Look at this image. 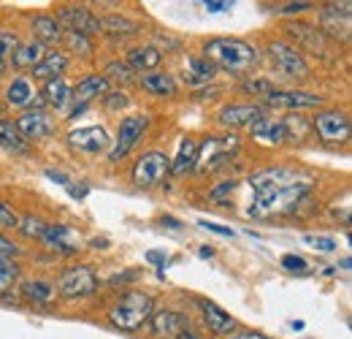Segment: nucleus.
<instances>
[{
  "mask_svg": "<svg viewBox=\"0 0 352 339\" xmlns=\"http://www.w3.org/2000/svg\"><path fill=\"white\" fill-rule=\"evenodd\" d=\"M106 71H109V76H114V79H122V82H133V71L128 68V65H125V63H111V65H109ZM109 76H106V79H109Z\"/></svg>",
  "mask_w": 352,
  "mask_h": 339,
  "instance_id": "obj_40",
  "label": "nucleus"
},
{
  "mask_svg": "<svg viewBox=\"0 0 352 339\" xmlns=\"http://www.w3.org/2000/svg\"><path fill=\"white\" fill-rule=\"evenodd\" d=\"M198 309H201L204 323H206V329H209L212 334H217V337H228L230 331H236V320H233L222 307H217L214 301L201 298V301H198Z\"/></svg>",
  "mask_w": 352,
  "mask_h": 339,
  "instance_id": "obj_15",
  "label": "nucleus"
},
{
  "mask_svg": "<svg viewBox=\"0 0 352 339\" xmlns=\"http://www.w3.org/2000/svg\"><path fill=\"white\" fill-rule=\"evenodd\" d=\"M252 136H255V141H261V144H268V147H276V144H282L285 141V127L279 120H271V117H258L252 125Z\"/></svg>",
  "mask_w": 352,
  "mask_h": 339,
  "instance_id": "obj_20",
  "label": "nucleus"
},
{
  "mask_svg": "<svg viewBox=\"0 0 352 339\" xmlns=\"http://www.w3.org/2000/svg\"><path fill=\"white\" fill-rule=\"evenodd\" d=\"M65 68H68V54L65 52H46L44 60L33 68V74H36V79L52 82V79H60V74Z\"/></svg>",
  "mask_w": 352,
  "mask_h": 339,
  "instance_id": "obj_21",
  "label": "nucleus"
},
{
  "mask_svg": "<svg viewBox=\"0 0 352 339\" xmlns=\"http://www.w3.org/2000/svg\"><path fill=\"white\" fill-rule=\"evenodd\" d=\"M149 125V120L146 117H141V114H131V117H125L120 127H117V144L111 147V152H109V161H122L128 152H131L133 147L141 141V136H144V130Z\"/></svg>",
  "mask_w": 352,
  "mask_h": 339,
  "instance_id": "obj_8",
  "label": "nucleus"
},
{
  "mask_svg": "<svg viewBox=\"0 0 352 339\" xmlns=\"http://www.w3.org/2000/svg\"><path fill=\"white\" fill-rule=\"evenodd\" d=\"M268 60L274 65V71L285 79H307L309 65L304 60V54L285 41H274L268 46Z\"/></svg>",
  "mask_w": 352,
  "mask_h": 339,
  "instance_id": "obj_4",
  "label": "nucleus"
},
{
  "mask_svg": "<svg viewBox=\"0 0 352 339\" xmlns=\"http://www.w3.org/2000/svg\"><path fill=\"white\" fill-rule=\"evenodd\" d=\"M236 185H239V182H233V179H230V182H225V185H220V187H214V190H212V198L220 204L222 196H225V193H233V190H236Z\"/></svg>",
  "mask_w": 352,
  "mask_h": 339,
  "instance_id": "obj_42",
  "label": "nucleus"
},
{
  "mask_svg": "<svg viewBox=\"0 0 352 339\" xmlns=\"http://www.w3.org/2000/svg\"><path fill=\"white\" fill-rule=\"evenodd\" d=\"M160 60H163V54H160L157 46H138V49H131L125 65L135 68V71H152V68L160 65Z\"/></svg>",
  "mask_w": 352,
  "mask_h": 339,
  "instance_id": "obj_23",
  "label": "nucleus"
},
{
  "mask_svg": "<svg viewBox=\"0 0 352 339\" xmlns=\"http://www.w3.org/2000/svg\"><path fill=\"white\" fill-rule=\"evenodd\" d=\"M106 92H111V85H109V79L106 76H85L76 90L71 92V98L76 101V106H87L92 98H100V95H106Z\"/></svg>",
  "mask_w": 352,
  "mask_h": 339,
  "instance_id": "obj_19",
  "label": "nucleus"
},
{
  "mask_svg": "<svg viewBox=\"0 0 352 339\" xmlns=\"http://www.w3.org/2000/svg\"><path fill=\"white\" fill-rule=\"evenodd\" d=\"M301 242L309 245L311 250H320V253H333V250L339 247V242H336L333 236H317V234H304Z\"/></svg>",
  "mask_w": 352,
  "mask_h": 339,
  "instance_id": "obj_36",
  "label": "nucleus"
},
{
  "mask_svg": "<svg viewBox=\"0 0 352 339\" xmlns=\"http://www.w3.org/2000/svg\"><path fill=\"white\" fill-rule=\"evenodd\" d=\"M65 36H68V43H71V46H82V52H89V41L82 33H65Z\"/></svg>",
  "mask_w": 352,
  "mask_h": 339,
  "instance_id": "obj_44",
  "label": "nucleus"
},
{
  "mask_svg": "<svg viewBox=\"0 0 352 339\" xmlns=\"http://www.w3.org/2000/svg\"><path fill=\"white\" fill-rule=\"evenodd\" d=\"M239 150V138L230 133V136H222V138H206L204 141V152L198 150V163L204 171H214L220 169L222 163H228L233 158V152Z\"/></svg>",
  "mask_w": 352,
  "mask_h": 339,
  "instance_id": "obj_7",
  "label": "nucleus"
},
{
  "mask_svg": "<svg viewBox=\"0 0 352 339\" xmlns=\"http://www.w3.org/2000/svg\"><path fill=\"white\" fill-rule=\"evenodd\" d=\"M44 101L49 103V106H54V109H63V106L71 101V87L65 85L63 79H52V82H46Z\"/></svg>",
  "mask_w": 352,
  "mask_h": 339,
  "instance_id": "obj_29",
  "label": "nucleus"
},
{
  "mask_svg": "<svg viewBox=\"0 0 352 339\" xmlns=\"http://www.w3.org/2000/svg\"><path fill=\"white\" fill-rule=\"evenodd\" d=\"M22 294H25V298H28V301L44 304V301H49V298H52L54 288H52L49 282H44V280H33V282H25V285H22Z\"/></svg>",
  "mask_w": 352,
  "mask_h": 339,
  "instance_id": "obj_32",
  "label": "nucleus"
},
{
  "mask_svg": "<svg viewBox=\"0 0 352 339\" xmlns=\"http://www.w3.org/2000/svg\"><path fill=\"white\" fill-rule=\"evenodd\" d=\"M144 258H146V260H149L152 266H166V260H168V255H166V253H157V250H149V253L144 255Z\"/></svg>",
  "mask_w": 352,
  "mask_h": 339,
  "instance_id": "obj_45",
  "label": "nucleus"
},
{
  "mask_svg": "<svg viewBox=\"0 0 352 339\" xmlns=\"http://www.w3.org/2000/svg\"><path fill=\"white\" fill-rule=\"evenodd\" d=\"M0 147L8 150V152H19V155H28L30 152L28 141L19 136L14 120H3V117H0Z\"/></svg>",
  "mask_w": 352,
  "mask_h": 339,
  "instance_id": "obj_25",
  "label": "nucleus"
},
{
  "mask_svg": "<svg viewBox=\"0 0 352 339\" xmlns=\"http://www.w3.org/2000/svg\"><path fill=\"white\" fill-rule=\"evenodd\" d=\"M168 171H171V161L163 152L152 150V152H144L135 161V166H133V182L138 187H155V185H160L166 179Z\"/></svg>",
  "mask_w": 352,
  "mask_h": 339,
  "instance_id": "obj_6",
  "label": "nucleus"
},
{
  "mask_svg": "<svg viewBox=\"0 0 352 339\" xmlns=\"http://www.w3.org/2000/svg\"><path fill=\"white\" fill-rule=\"evenodd\" d=\"M71 234H74V231H71L68 225H63V223H46L44 234H41V242H44L46 247L57 250V253H76L79 245H71V242H68Z\"/></svg>",
  "mask_w": 352,
  "mask_h": 339,
  "instance_id": "obj_18",
  "label": "nucleus"
},
{
  "mask_svg": "<svg viewBox=\"0 0 352 339\" xmlns=\"http://www.w3.org/2000/svg\"><path fill=\"white\" fill-rule=\"evenodd\" d=\"M6 101L11 106H28V103H36V90L33 85L25 79V76H16L11 85L6 87Z\"/></svg>",
  "mask_w": 352,
  "mask_h": 339,
  "instance_id": "obj_28",
  "label": "nucleus"
},
{
  "mask_svg": "<svg viewBox=\"0 0 352 339\" xmlns=\"http://www.w3.org/2000/svg\"><path fill=\"white\" fill-rule=\"evenodd\" d=\"M54 19H57L60 28H65L68 33H82V36H87V33H103L100 19H98L89 8H85V6H65V8L57 11Z\"/></svg>",
  "mask_w": 352,
  "mask_h": 339,
  "instance_id": "obj_10",
  "label": "nucleus"
},
{
  "mask_svg": "<svg viewBox=\"0 0 352 339\" xmlns=\"http://www.w3.org/2000/svg\"><path fill=\"white\" fill-rule=\"evenodd\" d=\"M44 46L38 41L33 43H22V46H16L14 49V54H11V63H14V68H36L41 60H44Z\"/></svg>",
  "mask_w": 352,
  "mask_h": 339,
  "instance_id": "obj_26",
  "label": "nucleus"
},
{
  "mask_svg": "<svg viewBox=\"0 0 352 339\" xmlns=\"http://www.w3.org/2000/svg\"><path fill=\"white\" fill-rule=\"evenodd\" d=\"M0 114H3V103H0Z\"/></svg>",
  "mask_w": 352,
  "mask_h": 339,
  "instance_id": "obj_55",
  "label": "nucleus"
},
{
  "mask_svg": "<svg viewBox=\"0 0 352 339\" xmlns=\"http://www.w3.org/2000/svg\"><path fill=\"white\" fill-rule=\"evenodd\" d=\"M33 36L38 39L41 46H44V43H57L63 39V28H60V22H57L54 17L38 14V17L33 19Z\"/></svg>",
  "mask_w": 352,
  "mask_h": 339,
  "instance_id": "obj_24",
  "label": "nucleus"
},
{
  "mask_svg": "<svg viewBox=\"0 0 352 339\" xmlns=\"http://www.w3.org/2000/svg\"><path fill=\"white\" fill-rule=\"evenodd\" d=\"M68 144H71V150H76V152L100 155L103 150H109V133L100 125L79 127V130H71V133H68Z\"/></svg>",
  "mask_w": 352,
  "mask_h": 339,
  "instance_id": "obj_12",
  "label": "nucleus"
},
{
  "mask_svg": "<svg viewBox=\"0 0 352 339\" xmlns=\"http://www.w3.org/2000/svg\"><path fill=\"white\" fill-rule=\"evenodd\" d=\"M187 65H190V71H192V79H198V82H209V79H214V74H217V68H214L206 57H192Z\"/></svg>",
  "mask_w": 352,
  "mask_h": 339,
  "instance_id": "obj_34",
  "label": "nucleus"
},
{
  "mask_svg": "<svg viewBox=\"0 0 352 339\" xmlns=\"http://www.w3.org/2000/svg\"><path fill=\"white\" fill-rule=\"evenodd\" d=\"M100 28L106 30V33H114V36H135L141 28L131 22V19H122V17H106V19H100Z\"/></svg>",
  "mask_w": 352,
  "mask_h": 339,
  "instance_id": "obj_31",
  "label": "nucleus"
},
{
  "mask_svg": "<svg viewBox=\"0 0 352 339\" xmlns=\"http://www.w3.org/2000/svg\"><path fill=\"white\" fill-rule=\"evenodd\" d=\"M16 228H19L25 236H30V239H41L46 223L38 220V217H19V225H16Z\"/></svg>",
  "mask_w": 352,
  "mask_h": 339,
  "instance_id": "obj_37",
  "label": "nucleus"
},
{
  "mask_svg": "<svg viewBox=\"0 0 352 339\" xmlns=\"http://www.w3.org/2000/svg\"><path fill=\"white\" fill-rule=\"evenodd\" d=\"M144 90H149L152 95H174L176 92V82L168 76V74H146L141 79Z\"/></svg>",
  "mask_w": 352,
  "mask_h": 339,
  "instance_id": "obj_30",
  "label": "nucleus"
},
{
  "mask_svg": "<svg viewBox=\"0 0 352 339\" xmlns=\"http://www.w3.org/2000/svg\"><path fill=\"white\" fill-rule=\"evenodd\" d=\"M155 312V298L144 291H131L109 309V320L120 331H138Z\"/></svg>",
  "mask_w": 352,
  "mask_h": 339,
  "instance_id": "obj_3",
  "label": "nucleus"
},
{
  "mask_svg": "<svg viewBox=\"0 0 352 339\" xmlns=\"http://www.w3.org/2000/svg\"><path fill=\"white\" fill-rule=\"evenodd\" d=\"M206 6V11H212V14H220V11H228L233 3H228V0H212V3H204Z\"/></svg>",
  "mask_w": 352,
  "mask_h": 339,
  "instance_id": "obj_46",
  "label": "nucleus"
},
{
  "mask_svg": "<svg viewBox=\"0 0 352 339\" xmlns=\"http://www.w3.org/2000/svg\"><path fill=\"white\" fill-rule=\"evenodd\" d=\"M198 141L195 138H184L182 141V147H179V155H176V161L171 163V171H174L176 176H182V174H187L190 169H195V163H198Z\"/></svg>",
  "mask_w": 352,
  "mask_h": 339,
  "instance_id": "obj_27",
  "label": "nucleus"
},
{
  "mask_svg": "<svg viewBox=\"0 0 352 339\" xmlns=\"http://www.w3.org/2000/svg\"><path fill=\"white\" fill-rule=\"evenodd\" d=\"M204 54L212 65H220L230 74H244L258 63V49L241 39H212L204 46Z\"/></svg>",
  "mask_w": 352,
  "mask_h": 339,
  "instance_id": "obj_2",
  "label": "nucleus"
},
{
  "mask_svg": "<svg viewBox=\"0 0 352 339\" xmlns=\"http://www.w3.org/2000/svg\"><path fill=\"white\" fill-rule=\"evenodd\" d=\"M14 125H16L19 136H22L25 141H38V138H46V136L52 133V127H54L52 125V120L46 117L44 112H38V109H36V112H25Z\"/></svg>",
  "mask_w": 352,
  "mask_h": 339,
  "instance_id": "obj_16",
  "label": "nucleus"
},
{
  "mask_svg": "<svg viewBox=\"0 0 352 339\" xmlns=\"http://www.w3.org/2000/svg\"><path fill=\"white\" fill-rule=\"evenodd\" d=\"M290 36L296 39L298 46H309L311 52H322V49H325V36L320 33V28L296 22V25H290ZM298 46H296V49H298Z\"/></svg>",
  "mask_w": 352,
  "mask_h": 339,
  "instance_id": "obj_22",
  "label": "nucleus"
},
{
  "mask_svg": "<svg viewBox=\"0 0 352 339\" xmlns=\"http://www.w3.org/2000/svg\"><path fill=\"white\" fill-rule=\"evenodd\" d=\"M201 225H204L206 231H214V234H220V236H233V231H230V228H225V225H217V223H206V220H201Z\"/></svg>",
  "mask_w": 352,
  "mask_h": 339,
  "instance_id": "obj_47",
  "label": "nucleus"
},
{
  "mask_svg": "<svg viewBox=\"0 0 352 339\" xmlns=\"http://www.w3.org/2000/svg\"><path fill=\"white\" fill-rule=\"evenodd\" d=\"M68 193H71L74 198H85L89 193V187L87 185H68Z\"/></svg>",
  "mask_w": 352,
  "mask_h": 339,
  "instance_id": "obj_51",
  "label": "nucleus"
},
{
  "mask_svg": "<svg viewBox=\"0 0 352 339\" xmlns=\"http://www.w3.org/2000/svg\"><path fill=\"white\" fill-rule=\"evenodd\" d=\"M19 225V214L14 212L6 201H0V228H16Z\"/></svg>",
  "mask_w": 352,
  "mask_h": 339,
  "instance_id": "obj_39",
  "label": "nucleus"
},
{
  "mask_svg": "<svg viewBox=\"0 0 352 339\" xmlns=\"http://www.w3.org/2000/svg\"><path fill=\"white\" fill-rule=\"evenodd\" d=\"M16 253H19V247L14 242H8L6 236H0V258H8V255H16Z\"/></svg>",
  "mask_w": 352,
  "mask_h": 339,
  "instance_id": "obj_43",
  "label": "nucleus"
},
{
  "mask_svg": "<svg viewBox=\"0 0 352 339\" xmlns=\"http://www.w3.org/2000/svg\"><path fill=\"white\" fill-rule=\"evenodd\" d=\"M198 255H201V258H212V255H214V250H212V247H204Z\"/></svg>",
  "mask_w": 352,
  "mask_h": 339,
  "instance_id": "obj_54",
  "label": "nucleus"
},
{
  "mask_svg": "<svg viewBox=\"0 0 352 339\" xmlns=\"http://www.w3.org/2000/svg\"><path fill=\"white\" fill-rule=\"evenodd\" d=\"M258 117H263V112L258 106H247V103H230L220 112V123L225 127L252 125Z\"/></svg>",
  "mask_w": 352,
  "mask_h": 339,
  "instance_id": "obj_17",
  "label": "nucleus"
},
{
  "mask_svg": "<svg viewBox=\"0 0 352 339\" xmlns=\"http://www.w3.org/2000/svg\"><path fill=\"white\" fill-rule=\"evenodd\" d=\"M307 8H311V3H287L282 11L285 14H298V11H307Z\"/></svg>",
  "mask_w": 352,
  "mask_h": 339,
  "instance_id": "obj_49",
  "label": "nucleus"
},
{
  "mask_svg": "<svg viewBox=\"0 0 352 339\" xmlns=\"http://www.w3.org/2000/svg\"><path fill=\"white\" fill-rule=\"evenodd\" d=\"M176 339H204V337H201V334H195V331H190V329H184Z\"/></svg>",
  "mask_w": 352,
  "mask_h": 339,
  "instance_id": "obj_53",
  "label": "nucleus"
},
{
  "mask_svg": "<svg viewBox=\"0 0 352 339\" xmlns=\"http://www.w3.org/2000/svg\"><path fill=\"white\" fill-rule=\"evenodd\" d=\"M16 46H19L16 33H11V30H0V74L8 68L11 54H14V49H16Z\"/></svg>",
  "mask_w": 352,
  "mask_h": 339,
  "instance_id": "obj_33",
  "label": "nucleus"
},
{
  "mask_svg": "<svg viewBox=\"0 0 352 339\" xmlns=\"http://www.w3.org/2000/svg\"><path fill=\"white\" fill-rule=\"evenodd\" d=\"M57 294L63 298H87L98 294V274L89 266H71L57 280Z\"/></svg>",
  "mask_w": 352,
  "mask_h": 339,
  "instance_id": "obj_5",
  "label": "nucleus"
},
{
  "mask_svg": "<svg viewBox=\"0 0 352 339\" xmlns=\"http://www.w3.org/2000/svg\"><path fill=\"white\" fill-rule=\"evenodd\" d=\"M314 130L322 141L339 144L350 138V117L342 109H325L320 114H314Z\"/></svg>",
  "mask_w": 352,
  "mask_h": 339,
  "instance_id": "obj_9",
  "label": "nucleus"
},
{
  "mask_svg": "<svg viewBox=\"0 0 352 339\" xmlns=\"http://www.w3.org/2000/svg\"><path fill=\"white\" fill-rule=\"evenodd\" d=\"M350 3H328L322 8V28L320 33H331L336 39H347L350 36Z\"/></svg>",
  "mask_w": 352,
  "mask_h": 339,
  "instance_id": "obj_13",
  "label": "nucleus"
},
{
  "mask_svg": "<svg viewBox=\"0 0 352 339\" xmlns=\"http://www.w3.org/2000/svg\"><path fill=\"white\" fill-rule=\"evenodd\" d=\"M103 98H106V109H125L131 103V98L122 92H106Z\"/></svg>",
  "mask_w": 352,
  "mask_h": 339,
  "instance_id": "obj_41",
  "label": "nucleus"
},
{
  "mask_svg": "<svg viewBox=\"0 0 352 339\" xmlns=\"http://www.w3.org/2000/svg\"><path fill=\"white\" fill-rule=\"evenodd\" d=\"M149 329H152L155 337H179L187 329V315H182L176 309H157L149 318Z\"/></svg>",
  "mask_w": 352,
  "mask_h": 339,
  "instance_id": "obj_14",
  "label": "nucleus"
},
{
  "mask_svg": "<svg viewBox=\"0 0 352 339\" xmlns=\"http://www.w3.org/2000/svg\"><path fill=\"white\" fill-rule=\"evenodd\" d=\"M19 280V266L8 258H0V294H6Z\"/></svg>",
  "mask_w": 352,
  "mask_h": 339,
  "instance_id": "obj_35",
  "label": "nucleus"
},
{
  "mask_svg": "<svg viewBox=\"0 0 352 339\" xmlns=\"http://www.w3.org/2000/svg\"><path fill=\"white\" fill-rule=\"evenodd\" d=\"M265 103L268 106H276V109H314V106H322V95H314V92H304V90H271L265 95Z\"/></svg>",
  "mask_w": 352,
  "mask_h": 339,
  "instance_id": "obj_11",
  "label": "nucleus"
},
{
  "mask_svg": "<svg viewBox=\"0 0 352 339\" xmlns=\"http://www.w3.org/2000/svg\"><path fill=\"white\" fill-rule=\"evenodd\" d=\"M247 185L252 187V204L247 207V214L255 220L265 217H282L293 214L311 193V185L301 179L290 169H263L255 171Z\"/></svg>",
  "mask_w": 352,
  "mask_h": 339,
  "instance_id": "obj_1",
  "label": "nucleus"
},
{
  "mask_svg": "<svg viewBox=\"0 0 352 339\" xmlns=\"http://www.w3.org/2000/svg\"><path fill=\"white\" fill-rule=\"evenodd\" d=\"M135 277H138V271H125V274H114L109 282L111 285H120V282H128V280H135Z\"/></svg>",
  "mask_w": 352,
  "mask_h": 339,
  "instance_id": "obj_52",
  "label": "nucleus"
},
{
  "mask_svg": "<svg viewBox=\"0 0 352 339\" xmlns=\"http://www.w3.org/2000/svg\"><path fill=\"white\" fill-rule=\"evenodd\" d=\"M279 263H282V269H285V271H293V274H309V260H304L301 255L287 253V255H282V258H279Z\"/></svg>",
  "mask_w": 352,
  "mask_h": 339,
  "instance_id": "obj_38",
  "label": "nucleus"
},
{
  "mask_svg": "<svg viewBox=\"0 0 352 339\" xmlns=\"http://www.w3.org/2000/svg\"><path fill=\"white\" fill-rule=\"evenodd\" d=\"M230 339H274V337H265L261 331H236V334H230Z\"/></svg>",
  "mask_w": 352,
  "mask_h": 339,
  "instance_id": "obj_48",
  "label": "nucleus"
},
{
  "mask_svg": "<svg viewBox=\"0 0 352 339\" xmlns=\"http://www.w3.org/2000/svg\"><path fill=\"white\" fill-rule=\"evenodd\" d=\"M46 176H49V179H52V182H60V185H65V187H68V185H71V182H68V176H65V174H63V171H54V169H49V171H46Z\"/></svg>",
  "mask_w": 352,
  "mask_h": 339,
  "instance_id": "obj_50",
  "label": "nucleus"
}]
</instances>
